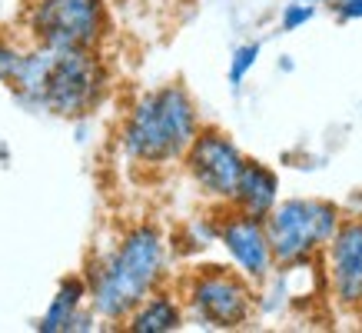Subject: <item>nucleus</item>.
Returning <instances> with one entry per match:
<instances>
[{"mask_svg": "<svg viewBox=\"0 0 362 333\" xmlns=\"http://www.w3.org/2000/svg\"><path fill=\"white\" fill-rule=\"evenodd\" d=\"M17 60H21V50H13L7 40H0V80L7 84L13 74V67H17Z\"/></svg>", "mask_w": 362, "mask_h": 333, "instance_id": "nucleus-15", "label": "nucleus"}, {"mask_svg": "<svg viewBox=\"0 0 362 333\" xmlns=\"http://www.w3.org/2000/svg\"><path fill=\"white\" fill-rule=\"evenodd\" d=\"M339 223L342 217L336 203L313 197H293L283 203L276 200V207L263 217L269 250L279 266H299L313 260L332 240Z\"/></svg>", "mask_w": 362, "mask_h": 333, "instance_id": "nucleus-4", "label": "nucleus"}, {"mask_svg": "<svg viewBox=\"0 0 362 333\" xmlns=\"http://www.w3.org/2000/svg\"><path fill=\"white\" fill-rule=\"evenodd\" d=\"M256 57H259V44H243L236 54H233V64H230V84L233 87H240L243 77L252 70L256 64Z\"/></svg>", "mask_w": 362, "mask_h": 333, "instance_id": "nucleus-13", "label": "nucleus"}, {"mask_svg": "<svg viewBox=\"0 0 362 333\" xmlns=\"http://www.w3.org/2000/svg\"><path fill=\"white\" fill-rule=\"evenodd\" d=\"M189 307L209 327H243L252 317V290L246 277L209 266L189 283Z\"/></svg>", "mask_w": 362, "mask_h": 333, "instance_id": "nucleus-6", "label": "nucleus"}, {"mask_svg": "<svg viewBox=\"0 0 362 333\" xmlns=\"http://www.w3.org/2000/svg\"><path fill=\"white\" fill-rule=\"evenodd\" d=\"M7 84L30 107H44L57 117H83L107 94V67L93 50L37 47L21 54Z\"/></svg>", "mask_w": 362, "mask_h": 333, "instance_id": "nucleus-1", "label": "nucleus"}, {"mask_svg": "<svg viewBox=\"0 0 362 333\" xmlns=\"http://www.w3.org/2000/svg\"><path fill=\"white\" fill-rule=\"evenodd\" d=\"M313 13H316V11H313V4H296V0H293V4L283 11L279 23H283V30H299L303 23L313 21Z\"/></svg>", "mask_w": 362, "mask_h": 333, "instance_id": "nucleus-14", "label": "nucleus"}, {"mask_svg": "<svg viewBox=\"0 0 362 333\" xmlns=\"http://www.w3.org/2000/svg\"><path fill=\"white\" fill-rule=\"evenodd\" d=\"M183 157H187L189 174H193V180L203 187V193H209V197H216V200L233 197L246 157L240 154V147L233 144L226 133L197 130L193 144L187 147Z\"/></svg>", "mask_w": 362, "mask_h": 333, "instance_id": "nucleus-7", "label": "nucleus"}, {"mask_svg": "<svg viewBox=\"0 0 362 333\" xmlns=\"http://www.w3.org/2000/svg\"><path fill=\"white\" fill-rule=\"evenodd\" d=\"M30 33L37 47L93 50L107 33L103 0H37L30 7Z\"/></svg>", "mask_w": 362, "mask_h": 333, "instance_id": "nucleus-5", "label": "nucleus"}, {"mask_svg": "<svg viewBox=\"0 0 362 333\" xmlns=\"http://www.w3.org/2000/svg\"><path fill=\"white\" fill-rule=\"evenodd\" d=\"M199 130L193 97L180 84L136 100L123 127V150L136 164H170L187 154Z\"/></svg>", "mask_w": 362, "mask_h": 333, "instance_id": "nucleus-3", "label": "nucleus"}, {"mask_svg": "<svg viewBox=\"0 0 362 333\" xmlns=\"http://www.w3.org/2000/svg\"><path fill=\"white\" fill-rule=\"evenodd\" d=\"M336 13H339L342 21H362V0H339Z\"/></svg>", "mask_w": 362, "mask_h": 333, "instance_id": "nucleus-16", "label": "nucleus"}, {"mask_svg": "<svg viewBox=\"0 0 362 333\" xmlns=\"http://www.w3.org/2000/svg\"><path fill=\"white\" fill-rule=\"evenodd\" d=\"M220 240L230 250L233 264L240 266V273L246 280H266L273 273V250H269V237H266L263 220H256L250 213L233 210L226 220L220 223Z\"/></svg>", "mask_w": 362, "mask_h": 333, "instance_id": "nucleus-8", "label": "nucleus"}, {"mask_svg": "<svg viewBox=\"0 0 362 333\" xmlns=\"http://www.w3.org/2000/svg\"><path fill=\"white\" fill-rule=\"evenodd\" d=\"M329 4H332V7H336V4H339V0H329Z\"/></svg>", "mask_w": 362, "mask_h": 333, "instance_id": "nucleus-18", "label": "nucleus"}, {"mask_svg": "<svg viewBox=\"0 0 362 333\" xmlns=\"http://www.w3.org/2000/svg\"><path fill=\"white\" fill-rule=\"evenodd\" d=\"M322 250L336 300L346 307H362V220H342Z\"/></svg>", "mask_w": 362, "mask_h": 333, "instance_id": "nucleus-9", "label": "nucleus"}, {"mask_svg": "<svg viewBox=\"0 0 362 333\" xmlns=\"http://www.w3.org/2000/svg\"><path fill=\"white\" fill-rule=\"evenodd\" d=\"M183 323V313L170 297H143L130 310V330L133 333H170Z\"/></svg>", "mask_w": 362, "mask_h": 333, "instance_id": "nucleus-11", "label": "nucleus"}, {"mask_svg": "<svg viewBox=\"0 0 362 333\" xmlns=\"http://www.w3.org/2000/svg\"><path fill=\"white\" fill-rule=\"evenodd\" d=\"M296 4H319V0H296Z\"/></svg>", "mask_w": 362, "mask_h": 333, "instance_id": "nucleus-17", "label": "nucleus"}, {"mask_svg": "<svg viewBox=\"0 0 362 333\" xmlns=\"http://www.w3.org/2000/svg\"><path fill=\"white\" fill-rule=\"evenodd\" d=\"M83 297H87V283H83V280H80V277L64 280V283H60V290H57L54 303H50V310H47V317L40 320V330H44V333L70 330V327H74V320H77Z\"/></svg>", "mask_w": 362, "mask_h": 333, "instance_id": "nucleus-12", "label": "nucleus"}, {"mask_svg": "<svg viewBox=\"0 0 362 333\" xmlns=\"http://www.w3.org/2000/svg\"><path fill=\"white\" fill-rule=\"evenodd\" d=\"M276 200H279V177H276L269 166L256 164V160H246L230 203L240 213H250L256 220H263L266 213L276 207Z\"/></svg>", "mask_w": 362, "mask_h": 333, "instance_id": "nucleus-10", "label": "nucleus"}, {"mask_svg": "<svg viewBox=\"0 0 362 333\" xmlns=\"http://www.w3.org/2000/svg\"><path fill=\"white\" fill-rule=\"evenodd\" d=\"M163 237L156 227H136L123 237L103 264L90 273L93 310L107 320H127L143 297H150L163 273Z\"/></svg>", "mask_w": 362, "mask_h": 333, "instance_id": "nucleus-2", "label": "nucleus"}]
</instances>
